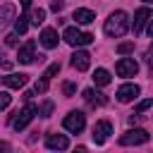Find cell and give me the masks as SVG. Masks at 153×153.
<instances>
[{
	"label": "cell",
	"instance_id": "cell-1",
	"mask_svg": "<svg viewBox=\"0 0 153 153\" xmlns=\"http://www.w3.org/2000/svg\"><path fill=\"white\" fill-rule=\"evenodd\" d=\"M127 29H129V17H127V12H122V10L112 12V14L105 19V26H103V31H105L108 36H112V38L124 36Z\"/></svg>",
	"mask_w": 153,
	"mask_h": 153
},
{
	"label": "cell",
	"instance_id": "cell-2",
	"mask_svg": "<svg viewBox=\"0 0 153 153\" xmlns=\"http://www.w3.org/2000/svg\"><path fill=\"white\" fill-rule=\"evenodd\" d=\"M36 112H38V108L33 105V103H26L22 110H17L14 112V120H12V127L17 129V131H22V129H26V124L36 117Z\"/></svg>",
	"mask_w": 153,
	"mask_h": 153
},
{
	"label": "cell",
	"instance_id": "cell-3",
	"mask_svg": "<svg viewBox=\"0 0 153 153\" xmlns=\"http://www.w3.org/2000/svg\"><path fill=\"white\" fill-rule=\"evenodd\" d=\"M151 139V134L146 129H129L120 136V146H141Z\"/></svg>",
	"mask_w": 153,
	"mask_h": 153
},
{
	"label": "cell",
	"instance_id": "cell-4",
	"mask_svg": "<svg viewBox=\"0 0 153 153\" xmlns=\"http://www.w3.org/2000/svg\"><path fill=\"white\" fill-rule=\"evenodd\" d=\"M62 38H65L69 45H88V43L93 41V33H84V31H79V29L69 26V29H65V31H62Z\"/></svg>",
	"mask_w": 153,
	"mask_h": 153
},
{
	"label": "cell",
	"instance_id": "cell-5",
	"mask_svg": "<svg viewBox=\"0 0 153 153\" xmlns=\"http://www.w3.org/2000/svg\"><path fill=\"white\" fill-rule=\"evenodd\" d=\"M62 127H65L67 131H72V134H79V131L86 127V115L79 112V110H72V112L62 120Z\"/></svg>",
	"mask_w": 153,
	"mask_h": 153
},
{
	"label": "cell",
	"instance_id": "cell-6",
	"mask_svg": "<svg viewBox=\"0 0 153 153\" xmlns=\"http://www.w3.org/2000/svg\"><path fill=\"white\" fill-rule=\"evenodd\" d=\"M110 134H112V124H110L108 120H100V122H96V124H93V134H91V136H93V141H96L98 146H100V143H105Z\"/></svg>",
	"mask_w": 153,
	"mask_h": 153
},
{
	"label": "cell",
	"instance_id": "cell-7",
	"mask_svg": "<svg viewBox=\"0 0 153 153\" xmlns=\"http://www.w3.org/2000/svg\"><path fill=\"white\" fill-rule=\"evenodd\" d=\"M115 72H117V76H134V74L139 72V65H136V60H131V57H122V60H117Z\"/></svg>",
	"mask_w": 153,
	"mask_h": 153
},
{
	"label": "cell",
	"instance_id": "cell-8",
	"mask_svg": "<svg viewBox=\"0 0 153 153\" xmlns=\"http://www.w3.org/2000/svg\"><path fill=\"white\" fill-rule=\"evenodd\" d=\"M141 93V88L136 86V84H122L120 88H117V100L120 103H131V100H136V96Z\"/></svg>",
	"mask_w": 153,
	"mask_h": 153
},
{
	"label": "cell",
	"instance_id": "cell-9",
	"mask_svg": "<svg viewBox=\"0 0 153 153\" xmlns=\"http://www.w3.org/2000/svg\"><path fill=\"white\" fill-rule=\"evenodd\" d=\"M17 60L22 65H31L36 60V41H26L19 50H17Z\"/></svg>",
	"mask_w": 153,
	"mask_h": 153
},
{
	"label": "cell",
	"instance_id": "cell-10",
	"mask_svg": "<svg viewBox=\"0 0 153 153\" xmlns=\"http://www.w3.org/2000/svg\"><path fill=\"white\" fill-rule=\"evenodd\" d=\"M45 148H50V151H65V148H69V139L65 134H48L45 136Z\"/></svg>",
	"mask_w": 153,
	"mask_h": 153
},
{
	"label": "cell",
	"instance_id": "cell-11",
	"mask_svg": "<svg viewBox=\"0 0 153 153\" xmlns=\"http://www.w3.org/2000/svg\"><path fill=\"white\" fill-rule=\"evenodd\" d=\"M146 22H151V10H148V7H139V10L134 12V24H131L134 33H141L143 26H146Z\"/></svg>",
	"mask_w": 153,
	"mask_h": 153
},
{
	"label": "cell",
	"instance_id": "cell-12",
	"mask_svg": "<svg viewBox=\"0 0 153 153\" xmlns=\"http://www.w3.org/2000/svg\"><path fill=\"white\" fill-rule=\"evenodd\" d=\"M72 67L79 69V72H86V69L91 67V55H88L86 50H76V53L72 55Z\"/></svg>",
	"mask_w": 153,
	"mask_h": 153
},
{
	"label": "cell",
	"instance_id": "cell-13",
	"mask_svg": "<svg viewBox=\"0 0 153 153\" xmlns=\"http://www.w3.org/2000/svg\"><path fill=\"white\" fill-rule=\"evenodd\" d=\"M84 100H86L91 108H100V105L108 103V98H105L100 91H96V88H84Z\"/></svg>",
	"mask_w": 153,
	"mask_h": 153
},
{
	"label": "cell",
	"instance_id": "cell-14",
	"mask_svg": "<svg viewBox=\"0 0 153 153\" xmlns=\"http://www.w3.org/2000/svg\"><path fill=\"white\" fill-rule=\"evenodd\" d=\"M72 19H74L76 24H91V22L96 19V14H93V10H86V7H79V10H74V14H72Z\"/></svg>",
	"mask_w": 153,
	"mask_h": 153
},
{
	"label": "cell",
	"instance_id": "cell-15",
	"mask_svg": "<svg viewBox=\"0 0 153 153\" xmlns=\"http://www.w3.org/2000/svg\"><path fill=\"white\" fill-rule=\"evenodd\" d=\"M2 84L7 88H22L26 84V74H7V76H2Z\"/></svg>",
	"mask_w": 153,
	"mask_h": 153
},
{
	"label": "cell",
	"instance_id": "cell-16",
	"mask_svg": "<svg viewBox=\"0 0 153 153\" xmlns=\"http://www.w3.org/2000/svg\"><path fill=\"white\" fill-rule=\"evenodd\" d=\"M41 43L45 48H57V31L55 29H43L41 31Z\"/></svg>",
	"mask_w": 153,
	"mask_h": 153
},
{
	"label": "cell",
	"instance_id": "cell-17",
	"mask_svg": "<svg viewBox=\"0 0 153 153\" xmlns=\"http://www.w3.org/2000/svg\"><path fill=\"white\" fill-rule=\"evenodd\" d=\"M93 81H96V86H108V84H110V72L103 69V67L96 69V72H93Z\"/></svg>",
	"mask_w": 153,
	"mask_h": 153
},
{
	"label": "cell",
	"instance_id": "cell-18",
	"mask_svg": "<svg viewBox=\"0 0 153 153\" xmlns=\"http://www.w3.org/2000/svg\"><path fill=\"white\" fill-rule=\"evenodd\" d=\"M29 22H31V19H29L26 14H19V17L14 19V31H17V33H26V29H29Z\"/></svg>",
	"mask_w": 153,
	"mask_h": 153
},
{
	"label": "cell",
	"instance_id": "cell-19",
	"mask_svg": "<svg viewBox=\"0 0 153 153\" xmlns=\"http://www.w3.org/2000/svg\"><path fill=\"white\" fill-rule=\"evenodd\" d=\"M12 19H14V5H5L0 10V26L7 24V22H12Z\"/></svg>",
	"mask_w": 153,
	"mask_h": 153
},
{
	"label": "cell",
	"instance_id": "cell-20",
	"mask_svg": "<svg viewBox=\"0 0 153 153\" xmlns=\"http://www.w3.org/2000/svg\"><path fill=\"white\" fill-rule=\"evenodd\" d=\"M31 24L33 26H38V24H43L45 22V10H41V7H36V10H31Z\"/></svg>",
	"mask_w": 153,
	"mask_h": 153
},
{
	"label": "cell",
	"instance_id": "cell-21",
	"mask_svg": "<svg viewBox=\"0 0 153 153\" xmlns=\"http://www.w3.org/2000/svg\"><path fill=\"white\" fill-rule=\"evenodd\" d=\"M151 105H153V100H151V98H146V100H141V103H139V105L134 108V115H141V112H146V110H148Z\"/></svg>",
	"mask_w": 153,
	"mask_h": 153
},
{
	"label": "cell",
	"instance_id": "cell-22",
	"mask_svg": "<svg viewBox=\"0 0 153 153\" xmlns=\"http://www.w3.org/2000/svg\"><path fill=\"white\" fill-rule=\"evenodd\" d=\"M57 72H60V62H53V65H50V67L43 72V76H45V79H53Z\"/></svg>",
	"mask_w": 153,
	"mask_h": 153
},
{
	"label": "cell",
	"instance_id": "cell-23",
	"mask_svg": "<svg viewBox=\"0 0 153 153\" xmlns=\"http://www.w3.org/2000/svg\"><path fill=\"white\" fill-rule=\"evenodd\" d=\"M48 81H50V79H45V76H43V79H38V81H36V86H33V91H36V93H45V91H48Z\"/></svg>",
	"mask_w": 153,
	"mask_h": 153
},
{
	"label": "cell",
	"instance_id": "cell-24",
	"mask_svg": "<svg viewBox=\"0 0 153 153\" xmlns=\"http://www.w3.org/2000/svg\"><path fill=\"white\" fill-rule=\"evenodd\" d=\"M62 93L69 98V96H74V93H76V86H74L72 81H65V84H62Z\"/></svg>",
	"mask_w": 153,
	"mask_h": 153
},
{
	"label": "cell",
	"instance_id": "cell-25",
	"mask_svg": "<svg viewBox=\"0 0 153 153\" xmlns=\"http://www.w3.org/2000/svg\"><path fill=\"white\" fill-rule=\"evenodd\" d=\"M131 50H134V43H120V45H117V53H120V55H129Z\"/></svg>",
	"mask_w": 153,
	"mask_h": 153
},
{
	"label": "cell",
	"instance_id": "cell-26",
	"mask_svg": "<svg viewBox=\"0 0 153 153\" xmlns=\"http://www.w3.org/2000/svg\"><path fill=\"white\" fill-rule=\"evenodd\" d=\"M10 100H12V96H10L7 91H0V110H5V108L10 105Z\"/></svg>",
	"mask_w": 153,
	"mask_h": 153
},
{
	"label": "cell",
	"instance_id": "cell-27",
	"mask_svg": "<svg viewBox=\"0 0 153 153\" xmlns=\"http://www.w3.org/2000/svg\"><path fill=\"white\" fill-rule=\"evenodd\" d=\"M5 43H7V45H17V43H19V33H17V31L7 33V36H5Z\"/></svg>",
	"mask_w": 153,
	"mask_h": 153
},
{
	"label": "cell",
	"instance_id": "cell-28",
	"mask_svg": "<svg viewBox=\"0 0 153 153\" xmlns=\"http://www.w3.org/2000/svg\"><path fill=\"white\" fill-rule=\"evenodd\" d=\"M38 112H41V115H43V117H48V115H50V112H53V103H50V100H45V103H43V105H41V110H38Z\"/></svg>",
	"mask_w": 153,
	"mask_h": 153
},
{
	"label": "cell",
	"instance_id": "cell-29",
	"mask_svg": "<svg viewBox=\"0 0 153 153\" xmlns=\"http://www.w3.org/2000/svg\"><path fill=\"white\" fill-rule=\"evenodd\" d=\"M62 7H65V0H53L50 2V10L53 12H62Z\"/></svg>",
	"mask_w": 153,
	"mask_h": 153
},
{
	"label": "cell",
	"instance_id": "cell-30",
	"mask_svg": "<svg viewBox=\"0 0 153 153\" xmlns=\"http://www.w3.org/2000/svg\"><path fill=\"white\" fill-rule=\"evenodd\" d=\"M2 57H5V55H2V53H0V65H2V67H5V69H10V67H12V62H10V60H2Z\"/></svg>",
	"mask_w": 153,
	"mask_h": 153
},
{
	"label": "cell",
	"instance_id": "cell-31",
	"mask_svg": "<svg viewBox=\"0 0 153 153\" xmlns=\"http://www.w3.org/2000/svg\"><path fill=\"white\" fill-rule=\"evenodd\" d=\"M22 7H24V10H29V7H31V0H22Z\"/></svg>",
	"mask_w": 153,
	"mask_h": 153
},
{
	"label": "cell",
	"instance_id": "cell-32",
	"mask_svg": "<svg viewBox=\"0 0 153 153\" xmlns=\"http://www.w3.org/2000/svg\"><path fill=\"white\" fill-rule=\"evenodd\" d=\"M0 151H10V143H0Z\"/></svg>",
	"mask_w": 153,
	"mask_h": 153
},
{
	"label": "cell",
	"instance_id": "cell-33",
	"mask_svg": "<svg viewBox=\"0 0 153 153\" xmlns=\"http://www.w3.org/2000/svg\"><path fill=\"white\" fill-rule=\"evenodd\" d=\"M148 31H151V36H153V17H151V24H148Z\"/></svg>",
	"mask_w": 153,
	"mask_h": 153
},
{
	"label": "cell",
	"instance_id": "cell-34",
	"mask_svg": "<svg viewBox=\"0 0 153 153\" xmlns=\"http://www.w3.org/2000/svg\"><path fill=\"white\" fill-rule=\"evenodd\" d=\"M143 2H146V5H153V0H143Z\"/></svg>",
	"mask_w": 153,
	"mask_h": 153
},
{
	"label": "cell",
	"instance_id": "cell-35",
	"mask_svg": "<svg viewBox=\"0 0 153 153\" xmlns=\"http://www.w3.org/2000/svg\"><path fill=\"white\" fill-rule=\"evenodd\" d=\"M151 53H153V43H151Z\"/></svg>",
	"mask_w": 153,
	"mask_h": 153
}]
</instances>
